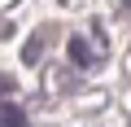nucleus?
<instances>
[{"label":"nucleus","instance_id":"obj_3","mask_svg":"<svg viewBox=\"0 0 131 127\" xmlns=\"http://www.w3.org/2000/svg\"><path fill=\"white\" fill-rule=\"evenodd\" d=\"M39 48H44V35H35V40L26 44V53H22V61H26V66H35V61H39Z\"/></svg>","mask_w":131,"mask_h":127},{"label":"nucleus","instance_id":"obj_2","mask_svg":"<svg viewBox=\"0 0 131 127\" xmlns=\"http://www.w3.org/2000/svg\"><path fill=\"white\" fill-rule=\"evenodd\" d=\"M0 127H26V114L18 105H0Z\"/></svg>","mask_w":131,"mask_h":127},{"label":"nucleus","instance_id":"obj_1","mask_svg":"<svg viewBox=\"0 0 131 127\" xmlns=\"http://www.w3.org/2000/svg\"><path fill=\"white\" fill-rule=\"evenodd\" d=\"M70 57H74V66H92V61L105 57V40L101 35H92V44L88 40H70Z\"/></svg>","mask_w":131,"mask_h":127}]
</instances>
